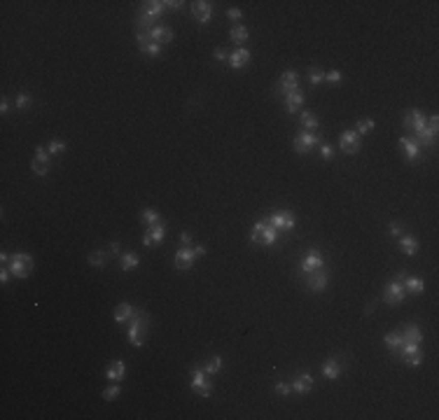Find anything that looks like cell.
<instances>
[{"mask_svg":"<svg viewBox=\"0 0 439 420\" xmlns=\"http://www.w3.org/2000/svg\"><path fill=\"white\" fill-rule=\"evenodd\" d=\"M276 392L278 395H283V397H288L290 392H292V387H290L288 383H276Z\"/></svg>","mask_w":439,"mask_h":420,"instance_id":"bcb514c9","label":"cell"},{"mask_svg":"<svg viewBox=\"0 0 439 420\" xmlns=\"http://www.w3.org/2000/svg\"><path fill=\"white\" fill-rule=\"evenodd\" d=\"M133 313H136V308H133L131 304H119L117 306V311H115V322H119V325H124V322H129L133 317Z\"/></svg>","mask_w":439,"mask_h":420,"instance_id":"484cf974","label":"cell"},{"mask_svg":"<svg viewBox=\"0 0 439 420\" xmlns=\"http://www.w3.org/2000/svg\"><path fill=\"white\" fill-rule=\"evenodd\" d=\"M292 392H297V395H308V392L313 390V376L308 374V371H304V374H299L295 380H292Z\"/></svg>","mask_w":439,"mask_h":420,"instance_id":"7402d4cb","label":"cell"},{"mask_svg":"<svg viewBox=\"0 0 439 420\" xmlns=\"http://www.w3.org/2000/svg\"><path fill=\"white\" fill-rule=\"evenodd\" d=\"M227 17H229L231 21H241L243 12H241V10H236V7H231V10H227Z\"/></svg>","mask_w":439,"mask_h":420,"instance_id":"7dc6e473","label":"cell"},{"mask_svg":"<svg viewBox=\"0 0 439 420\" xmlns=\"http://www.w3.org/2000/svg\"><path fill=\"white\" fill-rule=\"evenodd\" d=\"M7 110H10V101L3 98V101H0V115H7Z\"/></svg>","mask_w":439,"mask_h":420,"instance_id":"f5cc1de1","label":"cell"},{"mask_svg":"<svg viewBox=\"0 0 439 420\" xmlns=\"http://www.w3.org/2000/svg\"><path fill=\"white\" fill-rule=\"evenodd\" d=\"M299 89V75H297L295 70H285L283 75H280V84H278V91L283 93H290V91H297Z\"/></svg>","mask_w":439,"mask_h":420,"instance_id":"d6986e66","label":"cell"},{"mask_svg":"<svg viewBox=\"0 0 439 420\" xmlns=\"http://www.w3.org/2000/svg\"><path fill=\"white\" fill-rule=\"evenodd\" d=\"M402 124H404L409 131H414V136H418V133L423 131V128L428 126V117L423 115L421 110H409V112H404V119H402Z\"/></svg>","mask_w":439,"mask_h":420,"instance_id":"30bf717a","label":"cell"},{"mask_svg":"<svg viewBox=\"0 0 439 420\" xmlns=\"http://www.w3.org/2000/svg\"><path fill=\"white\" fill-rule=\"evenodd\" d=\"M138 49L143 54H147V56H156V54H162V45L147 40V35H145L143 30H138Z\"/></svg>","mask_w":439,"mask_h":420,"instance_id":"603a6c76","label":"cell"},{"mask_svg":"<svg viewBox=\"0 0 439 420\" xmlns=\"http://www.w3.org/2000/svg\"><path fill=\"white\" fill-rule=\"evenodd\" d=\"M301 105H304V93L297 89V91H290L285 93V110H288L290 115H295V112H299Z\"/></svg>","mask_w":439,"mask_h":420,"instance_id":"cb8c5ba5","label":"cell"},{"mask_svg":"<svg viewBox=\"0 0 439 420\" xmlns=\"http://www.w3.org/2000/svg\"><path fill=\"white\" fill-rule=\"evenodd\" d=\"M399 248H402V252H404L406 257H414V254L418 252V241L414 236H409V234H406V236L399 238Z\"/></svg>","mask_w":439,"mask_h":420,"instance_id":"4316f807","label":"cell"},{"mask_svg":"<svg viewBox=\"0 0 439 420\" xmlns=\"http://www.w3.org/2000/svg\"><path fill=\"white\" fill-rule=\"evenodd\" d=\"M206 254V248L203 245H194V248H180L178 252H175V269L178 271H187L192 269V264H194V259L197 257H203Z\"/></svg>","mask_w":439,"mask_h":420,"instance_id":"277c9868","label":"cell"},{"mask_svg":"<svg viewBox=\"0 0 439 420\" xmlns=\"http://www.w3.org/2000/svg\"><path fill=\"white\" fill-rule=\"evenodd\" d=\"M299 121H301V126L306 128V131H318V117L313 115V112H301V117H299Z\"/></svg>","mask_w":439,"mask_h":420,"instance_id":"1f68e13d","label":"cell"},{"mask_svg":"<svg viewBox=\"0 0 439 420\" xmlns=\"http://www.w3.org/2000/svg\"><path fill=\"white\" fill-rule=\"evenodd\" d=\"M318 269H323V254H320L318 250L313 248L311 252L306 254V257L301 259L299 273H301V276H308V273H313V271H318Z\"/></svg>","mask_w":439,"mask_h":420,"instance_id":"7c38bea8","label":"cell"},{"mask_svg":"<svg viewBox=\"0 0 439 420\" xmlns=\"http://www.w3.org/2000/svg\"><path fill=\"white\" fill-rule=\"evenodd\" d=\"M308 80H311V84L313 86H318L320 82H325V73L320 68H313L311 73H308Z\"/></svg>","mask_w":439,"mask_h":420,"instance_id":"b9f144b4","label":"cell"},{"mask_svg":"<svg viewBox=\"0 0 439 420\" xmlns=\"http://www.w3.org/2000/svg\"><path fill=\"white\" fill-rule=\"evenodd\" d=\"M266 222L271 227H276L278 231H292L297 227V217L290 210H280V213H273L266 217Z\"/></svg>","mask_w":439,"mask_h":420,"instance_id":"ba28073f","label":"cell"},{"mask_svg":"<svg viewBox=\"0 0 439 420\" xmlns=\"http://www.w3.org/2000/svg\"><path fill=\"white\" fill-rule=\"evenodd\" d=\"M140 219H143L145 224H150V227H154V224H159V222H162L159 213H156V210H152V208H145L143 213H140Z\"/></svg>","mask_w":439,"mask_h":420,"instance_id":"d590c367","label":"cell"},{"mask_svg":"<svg viewBox=\"0 0 439 420\" xmlns=\"http://www.w3.org/2000/svg\"><path fill=\"white\" fill-rule=\"evenodd\" d=\"M229 38H231V42H245L248 40V30H245V26L236 23V26L229 30Z\"/></svg>","mask_w":439,"mask_h":420,"instance_id":"e575fe53","label":"cell"},{"mask_svg":"<svg viewBox=\"0 0 439 420\" xmlns=\"http://www.w3.org/2000/svg\"><path fill=\"white\" fill-rule=\"evenodd\" d=\"M164 7H166V10H180L182 3H178V0H164Z\"/></svg>","mask_w":439,"mask_h":420,"instance_id":"c3c4849f","label":"cell"},{"mask_svg":"<svg viewBox=\"0 0 439 420\" xmlns=\"http://www.w3.org/2000/svg\"><path fill=\"white\" fill-rule=\"evenodd\" d=\"M0 262H3V264H10V254L3 252V254H0Z\"/></svg>","mask_w":439,"mask_h":420,"instance_id":"11a10c76","label":"cell"},{"mask_svg":"<svg viewBox=\"0 0 439 420\" xmlns=\"http://www.w3.org/2000/svg\"><path fill=\"white\" fill-rule=\"evenodd\" d=\"M323 374H325V378H329V380H336L339 378V374H341V364H339V360H327V362L323 364Z\"/></svg>","mask_w":439,"mask_h":420,"instance_id":"f1b7e54d","label":"cell"},{"mask_svg":"<svg viewBox=\"0 0 439 420\" xmlns=\"http://www.w3.org/2000/svg\"><path fill=\"white\" fill-rule=\"evenodd\" d=\"M369 131H374V121H371V119H360L355 133H358V136H367Z\"/></svg>","mask_w":439,"mask_h":420,"instance_id":"f35d334b","label":"cell"},{"mask_svg":"<svg viewBox=\"0 0 439 420\" xmlns=\"http://www.w3.org/2000/svg\"><path fill=\"white\" fill-rule=\"evenodd\" d=\"M399 357H402V362H406L409 367H418L423 360L421 355V343H402V348H399Z\"/></svg>","mask_w":439,"mask_h":420,"instance_id":"8fae6325","label":"cell"},{"mask_svg":"<svg viewBox=\"0 0 439 420\" xmlns=\"http://www.w3.org/2000/svg\"><path fill=\"white\" fill-rule=\"evenodd\" d=\"M10 271L14 273V278H26L33 271V257L26 252H14L10 257Z\"/></svg>","mask_w":439,"mask_h":420,"instance_id":"8992f818","label":"cell"},{"mask_svg":"<svg viewBox=\"0 0 439 420\" xmlns=\"http://www.w3.org/2000/svg\"><path fill=\"white\" fill-rule=\"evenodd\" d=\"M404 276H406V273H397V278H395L393 282H388V285H386V292H383V301H386V304L395 306V304H399V301L406 297Z\"/></svg>","mask_w":439,"mask_h":420,"instance_id":"5b68a950","label":"cell"},{"mask_svg":"<svg viewBox=\"0 0 439 420\" xmlns=\"http://www.w3.org/2000/svg\"><path fill=\"white\" fill-rule=\"evenodd\" d=\"M164 236H166V224L159 222V224H154V227L147 229V234L143 236V245L145 248H150V245H154V243H162Z\"/></svg>","mask_w":439,"mask_h":420,"instance_id":"ffe728a7","label":"cell"},{"mask_svg":"<svg viewBox=\"0 0 439 420\" xmlns=\"http://www.w3.org/2000/svg\"><path fill=\"white\" fill-rule=\"evenodd\" d=\"M250 241L262 243L266 248H271V245H276V243L280 241V234H278L276 227H271L266 219H260V222L253 227V231H250Z\"/></svg>","mask_w":439,"mask_h":420,"instance_id":"6da1fadb","label":"cell"},{"mask_svg":"<svg viewBox=\"0 0 439 420\" xmlns=\"http://www.w3.org/2000/svg\"><path fill=\"white\" fill-rule=\"evenodd\" d=\"M192 390H197L201 397H210V392H213V383H210L208 378H206V371H203L201 367H192Z\"/></svg>","mask_w":439,"mask_h":420,"instance_id":"52a82bcc","label":"cell"},{"mask_svg":"<svg viewBox=\"0 0 439 420\" xmlns=\"http://www.w3.org/2000/svg\"><path fill=\"white\" fill-rule=\"evenodd\" d=\"M215 58H217V61H227V58H229V54H227L225 49H220V47H217V49H215Z\"/></svg>","mask_w":439,"mask_h":420,"instance_id":"816d5d0a","label":"cell"},{"mask_svg":"<svg viewBox=\"0 0 439 420\" xmlns=\"http://www.w3.org/2000/svg\"><path fill=\"white\" fill-rule=\"evenodd\" d=\"M386 345L390 348V350L397 352L399 348H402V343H404V339H402V332H390V334H386Z\"/></svg>","mask_w":439,"mask_h":420,"instance_id":"d6a6232c","label":"cell"},{"mask_svg":"<svg viewBox=\"0 0 439 420\" xmlns=\"http://www.w3.org/2000/svg\"><path fill=\"white\" fill-rule=\"evenodd\" d=\"M320 143H323V138L316 131H299L295 136V150L299 154H306L313 145H320Z\"/></svg>","mask_w":439,"mask_h":420,"instance_id":"9c48e42d","label":"cell"},{"mask_svg":"<svg viewBox=\"0 0 439 420\" xmlns=\"http://www.w3.org/2000/svg\"><path fill=\"white\" fill-rule=\"evenodd\" d=\"M119 392H121L119 385H110V387H105V390H103V399H105V402H112V399L119 397Z\"/></svg>","mask_w":439,"mask_h":420,"instance_id":"60d3db41","label":"cell"},{"mask_svg":"<svg viewBox=\"0 0 439 420\" xmlns=\"http://www.w3.org/2000/svg\"><path fill=\"white\" fill-rule=\"evenodd\" d=\"M166 10L164 7V0H152V3H145L143 7H140V14H138V30L145 26V30L152 28V21H154L162 12Z\"/></svg>","mask_w":439,"mask_h":420,"instance_id":"3957f363","label":"cell"},{"mask_svg":"<svg viewBox=\"0 0 439 420\" xmlns=\"http://www.w3.org/2000/svg\"><path fill=\"white\" fill-rule=\"evenodd\" d=\"M339 145H341V150L346 152V154H355V152L360 150V136L355 131H341Z\"/></svg>","mask_w":439,"mask_h":420,"instance_id":"e0dca14e","label":"cell"},{"mask_svg":"<svg viewBox=\"0 0 439 420\" xmlns=\"http://www.w3.org/2000/svg\"><path fill=\"white\" fill-rule=\"evenodd\" d=\"M138 264H140V257L136 252L121 254V271H133V269H138Z\"/></svg>","mask_w":439,"mask_h":420,"instance_id":"4dcf8cb0","label":"cell"},{"mask_svg":"<svg viewBox=\"0 0 439 420\" xmlns=\"http://www.w3.org/2000/svg\"><path fill=\"white\" fill-rule=\"evenodd\" d=\"M30 103H33V96H30V93H26V91H21L17 98H14V108H19V110L28 108Z\"/></svg>","mask_w":439,"mask_h":420,"instance_id":"74e56055","label":"cell"},{"mask_svg":"<svg viewBox=\"0 0 439 420\" xmlns=\"http://www.w3.org/2000/svg\"><path fill=\"white\" fill-rule=\"evenodd\" d=\"M327 280H329V273L325 269H318V271H313V273L306 276V287L311 289V292H323V289L327 287Z\"/></svg>","mask_w":439,"mask_h":420,"instance_id":"4fadbf2b","label":"cell"},{"mask_svg":"<svg viewBox=\"0 0 439 420\" xmlns=\"http://www.w3.org/2000/svg\"><path fill=\"white\" fill-rule=\"evenodd\" d=\"M229 66L234 70H241V68H245V66L250 63V52L245 49V47H238V49H234V52L229 54Z\"/></svg>","mask_w":439,"mask_h":420,"instance_id":"44dd1931","label":"cell"},{"mask_svg":"<svg viewBox=\"0 0 439 420\" xmlns=\"http://www.w3.org/2000/svg\"><path fill=\"white\" fill-rule=\"evenodd\" d=\"M399 147H402V152H404V156L409 161H418V156H421V143H418L416 138L402 136V138H399Z\"/></svg>","mask_w":439,"mask_h":420,"instance_id":"2e32d148","label":"cell"},{"mask_svg":"<svg viewBox=\"0 0 439 420\" xmlns=\"http://www.w3.org/2000/svg\"><path fill=\"white\" fill-rule=\"evenodd\" d=\"M110 252H112V254L119 252V243H117V241H115V243H110Z\"/></svg>","mask_w":439,"mask_h":420,"instance_id":"db71d44e","label":"cell"},{"mask_svg":"<svg viewBox=\"0 0 439 420\" xmlns=\"http://www.w3.org/2000/svg\"><path fill=\"white\" fill-rule=\"evenodd\" d=\"M192 14L199 23H208L213 17V5L208 0H197V3H192Z\"/></svg>","mask_w":439,"mask_h":420,"instance_id":"ac0fdd59","label":"cell"},{"mask_svg":"<svg viewBox=\"0 0 439 420\" xmlns=\"http://www.w3.org/2000/svg\"><path fill=\"white\" fill-rule=\"evenodd\" d=\"M105 378H108V380H121V378H127V364L121 362V360H115V362H112L108 369H105Z\"/></svg>","mask_w":439,"mask_h":420,"instance_id":"d4e9b609","label":"cell"},{"mask_svg":"<svg viewBox=\"0 0 439 420\" xmlns=\"http://www.w3.org/2000/svg\"><path fill=\"white\" fill-rule=\"evenodd\" d=\"M402 339L406 341V343H421L423 341V332L418 325H409V327L402 332Z\"/></svg>","mask_w":439,"mask_h":420,"instance_id":"f546056e","label":"cell"},{"mask_svg":"<svg viewBox=\"0 0 439 420\" xmlns=\"http://www.w3.org/2000/svg\"><path fill=\"white\" fill-rule=\"evenodd\" d=\"M190 243H192L190 234H180V245H182V248H190Z\"/></svg>","mask_w":439,"mask_h":420,"instance_id":"f907efd6","label":"cell"},{"mask_svg":"<svg viewBox=\"0 0 439 420\" xmlns=\"http://www.w3.org/2000/svg\"><path fill=\"white\" fill-rule=\"evenodd\" d=\"M66 147H68V145H66L64 140H52V143L47 145V152H49V154H61V152H66Z\"/></svg>","mask_w":439,"mask_h":420,"instance_id":"ab89813d","label":"cell"},{"mask_svg":"<svg viewBox=\"0 0 439 420\" xmlns=\"http://www.w3.org/2000/svg\"><path fill=\"white\" fill-rule=\"evenodd\" d=\"M10 266H3V269H0V282H3V285H5L7 280H10Z\"/></svg>","mask_w":439,"mask_h":420,"instance_id":"681fc988","label":"cell"},{"mask_svg":"<svg viewBox=\"0 0 439 420\" xmlns=\"http://www.w3.org/2000/svg\"><path fill=\"white\" fill-rule=\"evenodd\" d=\"M105 262H108V252H103V250H96V252L89 254V264L96 266V269H103Z\"/></svg>","mask_w":439,"mask_h":420,"instance_id":"8d00e7d4","label":"cell"},{"mask_svg":"<svg viewBox=\"0 0 439 420\" xmlns=\"http://www.w3.org/2000/svg\"><path fill=\"white\" fill-rule=\"evenodd\" d=\"M325 82H329V84H341V73L339 70H329V73H325Z\"/></svg>","mask_w":439,"mask_h":420,"instance_id":"7bdbcfd3","label":"cell"},{"mask_svg":"<svg viewBox=\"0 0 439 420\" xmlns=\"http://www.w3.org/2000/svg\"><path fill=\"white\" fill-rule=\"evenodd\" d=\"M222 367H225V362H222V357H210L208 362H206V367H203V371L208 376H215L222 371Z\"/></svg>","mask_w":439,"mask_h":420,"instance_id":"836d02e7","label":"cell"},{"mask_svg":"<svg viewBox=\"0 0 439 420\" xmlns=\"http://www.w3.org/2000/svg\"><path fill=\"white\" fill-rule=\"evenodd\" d=\"M320 156L323 159H334V150H332V145H327V143H320Z\"/></svg>","mask_w":439,"mask_h":420,"instance_id":"ee69618b","label":"cell"},{"mask_svg":"<svg viewBox=\"0 0 439 420\" xmlns=\"http://www.w3.org/2000/svg\"><path fill=\"white\" fill-rule=\"evenodd\" d=\"M145 35H147V40L156 42V45H162V47L173 40V30L168 28V26H152V28L145 30Z\"/></svg>","mask_w":439,"mask_h":420,"instance_id":"5bb4252c","label":"cell"},{"mask_svg":"<svg viewBox=\"0 0 439 420\" xmlns=\"http://www.w3.org/2000/svg\"><path fill=\"white\" fill-rule=\"evenodd\" d=\"M30 168H33L35 175H47V171H49V152H47V147H38L35 150Z\"/></svg>","mask_w":439,"mask_h":420,"instance_id":"9a60e30c","label":"cell"},{"mask_svg":"<svg viewBox=\"0 0 439 420\" xmlns=\"http://www.w3.org/2000/svg\"><path fill=\"white\" fill-rule=\"evenodd\" d=\"M402 229H404V227L399 224V222H390V224H388V231H390L393 236H402Z\"/></svg>","mask_w":439,"mask_h":420,"instance_id":"f6af8a7d","label":"cell"},{"mask_svg":"<svg viewBox=\"0 0 439 420\" xmlns=\"http://www.w3.org/2000/svg\"><path fill=\"white\" fill-rule=\"evenodd\" d=\"M404 289L411 294H423L425 292V282L416 276H404Z\"/></svg>","mask_w":439,"mask_h":420,"instance_id":"83f0119b","label":"cell"},{"mask_svg":"<svg viewBox=\"0 0 439 420\" xmlns=\"http://www.w3.org/2000/svg\"><path fill=\"white\" fill-rule=\"evenodd\" d=\"M145 329H147V315L136 311L133 317L129 320V343H131L133 348H140V345L145 343V339H143Z\"/></svg>","mask_w":439,"mask_h":420,"instance_id":"7a4b0ae2","label":"cell"}]
</instances>
